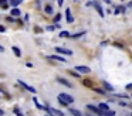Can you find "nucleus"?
Instances as JSON below:
<instances>
[{"instance_id": "nucleus-19", "label": "nucleus", "mask_w": 132, "mask_h": 116, "mask_svg": "<svg viewBox=\"0 0 132 116\" xmlns=\"http://www.w3.org/2000/svg\"><path fill=\"white\" fill-rule=\"evenodd\" d=\"M60 37H71V34H70L68 31H61V33H60Z\"/></svg>"}, {"instance_id": "nucleus-26", "label": "nucleus", "mask_w": 132, "mask_h": 116, "mask_svg": "<svg viewBox=\"0 0 132 116\" xmlns=\"http://www.w3.org/2000/svg\"><path fill=\"white\" fill-rule=\"evenodd\" d=\"M47 30H48V31H53V30H54V27H53V26H48V27H47Z\"/></svg>"}, {"instance_id": "nucleus-1", "label": "nucleus", "mask_w": 132, "mask_h": 116, "mask_svg": "<svg viewBox=\"0 0 132 116\" xmlns=\"http://www.w3.org/2000/svg\"><path fill=\"white\" fill-rule=\"evenodd\" d=\"M58 102L61 105H70L74 102V98L71 95H68V93H60L58 95Z\"/></svg>"}, {"instance_id": "nucleus-22", "label": "nucleus", "mask_w": 132, "mask_h": 116, "mask_svg": "<svg viewBox=\"0 0 132 116\" xmlns=\"http://www.w3.org/2000/svg\"><path fill=\"white\" fill-rule=\"evenodd\" d=\"M21 3V0H16V1H12V6H19Z\"/></svg>"}, {"instance_id": "nucleus-3", "label": "nucleus", "mask_w": 132, "mask_h": 116, "mask_svg": "<svg viewBox=\"0 0 132 116\" xmlns=\"http://www.w3.org/2000/svg\"><path fill=\"white\" fill-rule=\"evenodd\" d=\"M46 110L50 113V115H57V116H64V113L61 112V110H57V109H54V108H50V106H47Z\"/></svg>"}, {"instance_id": "nucleus-24", "label": "nucleus", "mask_w": 132, "mask_h": 116, "mask_svg": "<svg viewBox=\"0 0 132 116\" xmlns=\"http://www.w3.org/2000/svg\"><path fill=\"white\" fill-rule=\"evenodd\" d=\"M70 74H71V75H74V76H80V74H78V72H73V71H71Z\"/></svg>"}, {"instance_id": "nucleus-11", "label": "nucleus", "mask_w": 132, "mask_h": 116, "mask_svg": "<svg viewBox=\"0 0 132 116\" xmlns=\"http://www.w3.org/2000/svg\"><path fill=\"white\" fill-rule=\"evenodd\" d=\"M68 112L73 116H82V115H81V112H80V110H77V109H70Z\"/></svg>"}, {"instance_id": "nucleus-13", "label": "nucleus", "mask_w": 132, "mask_h": 116, "mask_svg": "<svg viewBox=\"0 0 132 116\" xmlns=\"http://www.w3.org/2000/svg\"><path fill=\"white\" fill-rule=\"evenodd\" d=\"M44 12H46L47 14H51V13H53V7L50 6V4H46V7H44Z\"/></svg>"}, {"instance_id": "nucleus-18", "label": "nucleus", "mask_w": 132, "mask_h": 116, "mask_svg": "<svg viewBox=\"0 0 132 116\" xmlns=\"http://www.w3.org/2000/svg\"><path fill=\"white\" fill-rule=\"evenodd\" d=\"M102 115L104 116H115V112L114 110H108V112H104Z\"/></svg>"}, {"instance_id": "nucleus-9", "label": "nucleus", "mask_w": 132, "mask_h": 116, "mask_svg": "<svg viewBox=\"0 0 132 116\" xmlns=\"http://www.w3.org/2000/svg\"><path fill=\"white\" fill-rule=\"evenodd\" d=\"M57 82H60V84H63V85H65V87L71 88V84H70L68 81H65L64 78H57Z\"/></svg>"}, {"instance_id": "nucleus-29", "label": "nucleus", "mask_w": 132, "mask_h": 116, "mask_svg": "<svg viewBox=\"0 0 132 116\" xmlns=\"http://www.w3.org/2000/svg\"><path fill=\"white\" fill-rule=\"evenodd\" d=\"M44 116H51V115H44Z\"/></svg>"}, {"instance_id": "nucleus-6", "label": "nucleus", "mask_w": 132, "mask_h": 116, "mask_svg": "<svg viewBox=\"0 0 132 116\" xmlns=\"http://www.w3.org/2000/svg\"><path fill=\"white\" fill-rule=\"evenodd\" d=\"M87 108L91 110V112H94V113H97V115H102V112L99 110V108H95V106H92V105H87Z\"/></svg>"}, {"instance_id": "nucleus-5", "label": "nucleus", "mask_w": 132, "mask_h": 116, "mask_svg": "<svg viewBox=\"0 0 132 116\" xmlns=\"http://www.w3.org/2000/svg\"><path fill=\"white\" fill-rule=\"evenodd\" d=\"M19 84H20V85H21V87H23L24 89H27L29 92H33V93H36V89H34V88H33V87H30V85H27V84H26V82H23L21 79H19Z\"/></svg>"}, {"instance_id": "nucleus-15", "label": "nucleus", "mask_w": 132, "mask_h": 116, "mask_svg": "<svg viewBox=\"0 0 132 116\" xmlns=\"http://www.w3.org/2000/svg\"><path fill=\"white\" fill-rule=\"evenodd\" d=\"M20 10L19 9H12V16H14V17H17V16H20Z\"/></svg>"}, {"instance_id": "nucleus-17", "label": "nucleus", "mask_w": 132, "mask_h": 116, "mask_svg": "<svg viewBox=\"0 0 132 116\" xmlns=\"http://www.w3.org/2000/svg\"><path fill=\"white\" fill-rule=\"evenodd\" d=\"M85 34V31H81V33H77V34H71V37L73 38H78V37H81V35Z\"/></svg>"}, {"instance_id": "nucleus-4", "label": "nucleus", "mask_w": 132, "mask_h": 116, "mask_svg": "<svg viewBox=\"0 0 132 116\" xmlns=\"http://www.w3.org/2000/svg\"><path fill=\"white\" fill-rule=\"evenodd\" d=\"M56 51L60 52V54H64V55H73V51L71 50H67V48H61V47H57Z\"/></svg>"}, {"instance_id": "nucleus-28", "label": "nucleus", "mask_w": 132, "mask_h": 116, "mask_svg": "<svg viewBox=\"0 0 132 116\" xmlns=\"http://www.w3.org/2000/svg\"><path fill=\"white\" fill-rule=\"evenodd\" d=\"M126 89H132V84H129V85H126Z\"/></svg>"}, {"instance_id": "nucleus-12", "label": "nucleus", "mask_w": 132, "mask_h": 116, "mask_svg": "<svg viewBox=\"0 0 132 116\" xmlns=\"http://www.w3.org/2000/svg\"><path fill=\"white\" fill-rule=\"evenodd\" d=\"M12 50H13V52L16 54V57H21V52H20V50H19L17 47L13 45V47H12Z\"/></svg>"}, {"instance_id": "nucleus-16", "label": "nucleus", "mask_w": 132, "mask_h": 116, "mask_svg": "<svg viewBox=\"0 0 132 116\" xmlns=\"http://www.w3.org/2000/svg\"><path fill=\"white\" fill-rule=\"evenodd\" d=\"M124 10H125V7H124V6H119V7H116V10H115V14H118V13H122V12H124Z\"/></svg>"}, {"instance_id": "nucleus-20", "label": "nucleus", "mask_w": 132, "mask_h": 116, "mask_svg": "<svg viewBox=\"0 0 132 116\" xmlns=\"http://www.w3.org/2000/svg\"><path fill=\"white\" fill-rule=\"evenodd\" d=\"M84 85L85 87H92V82H90L88 79H84Z\"/></svg>"}, {"instance_id": "nucleus-7", "label": "nucleus", "mask_w": 132, "mask_h": 116, "mask_svg": "<svg viewBox=\"0 0 132 116\" xmlns=\"http://www.w3.org/2000/svg\"><path fill=\"white\" fill-rule=\"evenodd\" d=\"M65 16H67V21H68V23H73V21H74V17H73V14H71V10H70V9L65 10Z\"/></svg>"}, {"instance_id": "nucleus-25", "label": "nucleus", "mask_w": 132, "mask_h": 116, "mask_svg": "<svg viewBox=\"0 0 132 116\" xmlns=\"http://www.w3.org/2000/svg\"><path fill=\"white\" fill-rule=\"evenodd\" d=\"M7 6H9L7 3H1V7H3V9H7Z\"/></svg>"}, {"instance_id": "nucleus-8", "label": "nucleus", "mask_w": 132, "mask_h": 116, "mask_svg": "<svg viewBox=\"0 0 132 116\" xmlns=\"http://www.w3.org/2000/svg\"><path fill=\"white\" fill-rule=\"evenodd\" d=\"M48 58H50V59H57V61H61V62H65V61H67L64 57H58V55H48Z\"/></svg>"}, {"instance_id": "nucleus-2", "label": "nucleus", "mask_w": 132, "mask_h": 116, "mask_svg": "<svg viewBox=\"0 0 132 116\" xmlns=\"http://www.w3.org/2000/svg\"><path fill=\"white\" fill-rule=\"evenodd\" d=\"M75 71H77L78 74H90V72H91V68H88L85 65H78V67H75Z\"/></svg>"}, {"instance_id": "nucleus-10", "label": "nucleus", "mask_w": 132, "mask_h": 116, "mask_svg": "<svg viewBox=\"0 0 132 116\" xmlns=\"http://www.w3.org/2000/svg\"><path fill=\"white\" fill-rule=\"evenodd\" d=\"M99 110H101L102 113H104V112H108V110H109V109H108V105L101 102V103H99Z\"/></svg>"}, {"instance_id": "nucleus-23", "label": "nucleus", "mask_w": 132, "mask_h": 116, "mask_svg": "<svg viewBox=\"0 0 132 116\" xmlns=\"http://www.w3.org/2000/svg\"><path fill=\"white\" fill-rule=\"evenodd\" d=\"M95 92H98V93H105V91H104V89H99V88H95Z\"/></svg>"}, {"instance_id": "nucleus-27", "label": "nucleus", "mask_w": 132, "mask_h": 116, "mask_svg": "<svg viewBox=\"0 0 132 116\" xmlns=\"http://www.w3.org/2000/svg\"><path fill=\"white\" fill-rule=\"evenodd\" d=\"M119 105H121V106H128V103H126V102H119Z\"/></svg>"}, {"instance_id": "nucleus-14", "label": "nucleus", "mask_w": 132, "mask_h": 116, "mask_svg": "<svg viewBox=\"0 0 132 116\" xmlns=\"http://www.w3.org/2000/svg\"><path fill=\"white\" fill-rule=\"evenodd\" d=\"M102 85H104L105 88H107V91H114V88L111 87V85H109V84H108L107 81H102Z\"/></svg>"}, {"instance_id": "nucleus-21", "label": "nucleus", "mask_w": 132, "mask_h": 116, "mask_svg": "<svg viewBox=\"0 0 132 116\" xmlns=\"http://www.w3.org/2000/svg\"><path fill=\"white\" fill-rule=\"evenodd\" d=\"M60 18H61V16H60V14H57V16H56V17H54V23L57 24L58 21H60Z\"/></svg>"}]
</instances>
